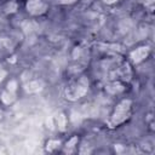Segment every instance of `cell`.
<instances>
[{"label": "cell", "instance_id": "30bf717a", "mask_svg": "<svg viewBox=\"0 0 155 155\" xmlns=\"http://www.w3.org/2000/svg\"><path fill=\"white\" fill-rule=\"evenodd\" d=\"M5 10H6V12H8V13H12V12H16V10H17V5H16V2H8L7 5H6V7H5Z\"/></svg>", "mask_w": 155, "mask_h": 155}, {"label": "cell", "instance_id": "6da1fadb", "mask_svg": "<svg viewBox=\"0 0 155 155\" xmlns=\"http://www.w3.org/2000/svg\"><path fill=\"white\" fill-rule=\"evenodd\" d=\"M130 114H131V101L130 99L121 101L116 105V108L111 115V119H110L111 127L117 126V125L122 124L124 121H126L130 117Z\"/></svg>", "mask_w": 155, "mask_h": 155}, {"label": "cell", "instance_id": "8fae6325", "mask_svg": "<svg viewBox=\"0 0 155 155\" xmlns=\"http://www.w3.org/2000/svg\"><path fill=\"white\" fill-rule=\"evenodd\" d=\"M58 145H59V140H50V142L47 143V150L52 151V150L56 149Z\"/></svg>", "mask_w": 155, "mask_h": 155}, {"label": "cell", "instance_id": "9a60e30c", "mask_svg": "<svg viewBox=\"0 0 155 155\" xmlns=\"http://www.w3.org/2000/svg\"><path fill=\"white\" fill-rule=\"evenodd\" d=\"M76 0H62V2L63 4H73V2H75Z\"/></svg>", "mask_w": 155, "mask_h": 155}, {"label": "cell", "instance_id": "8992f818", "mask_svg": "<svg viewBox=\"0 0 155 155\" xmlns=\"http://www.w3.org/2000/svg\"><path fill=\"white\" fill-rule=\"evenodd\" d=\"M1 101L5 104H11L15 101V92H10V91H5L1 93Z\"/></svg>", "mask_w": 155, "mask_h": 155}, {"label": "cell", "instance_id": "2e32d148", "mask_svg": "<svg viewBox=\"0 0 155 155\" xmlns=\"http://www.w3.org/2000/svg\"><path fill=\"white\" fill-rule=\"evenodd\" d=\"M105 4H114V2H116L117 0H103Z\"/></svg>", "mask_w": 155, "mask_h": 155}, {"label": "cell", "instance_id": "9c48e42d", "mask_svg": "<svg viewBox=\"0 0 155 155\" xmlns=\"http://www.w3.org/2000/svg\"><path fill=\"white\" fill-rule=\"evenodd\" d=\"M76 142H78V138H76V137H73L69 142H67V144H65V147H67V151H71V150L74 149Z\"/></svg>", "mask_w": 155, "mask_h": 155}, {"label": "cell", "instance_id": "5b68a950", "mask_svg": "<svg viewBox=\"0 0 155 155\" xmlns=\"http://www.w3.org/2000/svg\"><path fill=\"white\" fill-rule=\"evenodd\" d=\"M44 87V82L41 80H33L30 82H28L25 86H24V90L28 92V93H36L39 91H41Z\"/></svg>", "mask_w": 155, "mask_h": 155}, {"label": "cell", "instance_id": "7c38bea8", "mask_svg": "<svg viewBox=\"0 0 155 155\" xmlns=\"http://www.w3.org/2000/svg\"><path fill=\"white\" fill-rule=\"evenodd\" d=\"M17 90V82L15 80H11L8 84H7V91L10 92H15Z\"/></svg>", "mask_w": 155, "mask_h": 155}, {"label": "cell", "instance_id": "e0dca14e", "mask_svg": "<svg viewBox=\"0 0 155 155\" xmlns=\"http://www.w3.org/2000/svg\"><path fill=\"white\" fill-rule=\"evenodd\" d=\"M1 69H2V68H1V67H0V70H1Z\"/></svg>", "mask_w": 155, "mask_h": 155}, {"label": "cell", "instance_id": "ba28073f", "mask_svg": "<svg viewBox=\"0 0 155 155\" xmlns=\"http://www.w3.org/2000/svg\"><path fill=\"white\" fill-rule=\"evenodd\" d=\"M107 90H108L110 93H117V92L122 91V90H124V87H122V85H120L119 82H114V84H111V85L107 86Z\"/></svg>", "mask_w": 155, "mask_h": 155}, {"label": "cell", "instance_id": "4fadbf2b", "mask_svg": "<svg viewBox=\"0 0 155 155\" xmlns=\"http://www.w3.org/2000/svg\"><path fill=\"white\" fill-rule=\"evenodd\" d=\"M79 54H80V48H79V47H76V48L74 50L73 57H74V58H78V57H79Z\"/></svg>", "mask_w": 155, "mask_h": 155}, {"label": "cell", "instance_id": "7a4b0ae2", "mask_svg": "<svg viewBox=\"0 0 155 155\" xmlns=\"http://www.w3.org/2000/svg\"><path fill=\"white\" fill-rule=\"evenodd\" d=\"M87 88H88V81L85 76H82L76 82H74L73 85L67 87V98H69L71 101L79 99L87 92Z\"/></svg>", "mask_w": 155, "mask_h": 155}, {"label": "cell", "instance_id": "277c9868", "mask_svg": "<svg viewBox=\"0 0 155 155\" xmlns=\"http://www.w3.org/2000/svg\"><path fill=\"white\" fill-rule=\"evenodd\" d=\"M149 51H150V50H149L148 46H140V47L136 48V50L132 51L131 54H130L131 61H132L133 63H139V62H142L144 58L148 57Z\"/></svg>", "mask_w": 155, "mask_h": 155}, {"label": "cell", "instance_id": "52a82bcc", "mask_svg": "<svg viewBox=\"0 0 155 155\" xmlns=\"http://www.w3.org/2000/svg\"><path fill=\"white\" fill-rule=\"evenodd\" d=\"M57 126L61 131H64L65 130V126H67V116L61 113L58 116H57Z\"/></svg>", "mask_w": 155, "mask_h": 155}, {"label": "cell", "instance_id": "3957f363", "mask_svg": "<svg viewBox=\"0 0 155 155\" xmlns=\"http://www.w3.org/2000/svg\"><path fill=\"white\" fill-rule=\"evenodd\" d=\"M46 10H47V5L42 0H28L27 1V11L33 16L42 15L46 12Z\"/></svg>", "mask_w": 155, "mask_h": 155}, {"label": "cell", "instance_id": "5bb4252c", "mask_svg": "<svg viewBox=\"0 0 155 155\" xmlns=\"http://www.w3.org/2000/svg\"><path fill=\"white\" fill-rule=\"evenodd\" d=\"M5 76H6V71H5L4 69H1V70H0V81H2Z\"/></svg>", "mask_w": 155, "mask_h": 155}]
</instances>
